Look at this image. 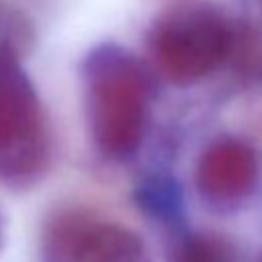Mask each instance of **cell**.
I'll return each mask as SVG.
<instances>
[{
	"mask_svg": "<svg viewBox=\"0 0 262 262\" xmlns=\"http://www.w3.org/2000/svg\"><path fill=\"white\" fill-rule=\"evenodd\" d=\"M84 86L94 145L106 158H131L147 125L151 86L145 70L125 49L102 45L86 59Z\"/></svg>",
	"mask_w": 262,
	"mask_h": 262,
	"instance_id": "cell-1",
	"label": "cell"
},
{
	"mask_svg": "<svg viewBox=\"0 0 262 262\" xmlns=\"http://www.w3.org/2000/svg\"><path fill=\"white\" fill-rule=\"evenodd\" d=\"M235 29L211 6H182L156 20L149 53L158 70L174 84H194L231 57Z\"/></svg>",
	"mask_w": 262,
	"mask_h": 262,
	"instance_id": "cell-2",
	"label": "cell"
},
{
	"mask_svg": "<svg viewBox=\"0 0 262 262\" xmlns=\"http://www.w3.org/2000/svg\"><path fill=\"white\" fill-rule=\"evenodd\" d=\"M49 141L39 96L10 45H0V182L43 172Z\"/></svg>",
	"mask_w": 262,
	"mask_h": 262,
	"instance_id": "cell-3",
	"label": "cell"
},
{
	"mask_svg": "<svg viewBox=\"0 0 262 262\" xmlns=\"http://www.w3.org/2000/svg\"><path fill=\"white\" fill-rule=\"evenodd\" d=\"M45 252L51 262H151L131 229L98 223L80 213H61L49 225Z\"/></svg>",
	"mask_w": 262,
	"mask_h": 262,
	"instance_id": "cell-4",
	"label": "cell"
},
{
	"mask_svg": "<svg viewBox=\"0 0 262 262\" xmlns=\"http://www.w3.org/2000/svg\"><path fill=\"white\" fill-rule=\"evenodd\" d=\"M260 160L256 149L233 137L213 141L196 164V188L217 207H233L246 201L258 182Z\"/></svg>",
	"mask_w": 262,
	"mask_h": 262,
	"instance_id": "cell-5",
	"label": "cell"
},
{
	"mask_svg": "<svg viewBox=\"0 0 262 262\" xmlns=\"http://www.w3.org/2000/svg\"><path fill=\"white\" fill-rule=\"evenodd\" d=\"M174 262H235V250L217 233H192L178 246Z\"/></svg>",
	"mask_w": 262,
	"mask_h": 262,
	"instance_id": "cell-6",
	"label": "cell"
},
{
	"mask_svg": "<svg viewBox=\"0 0 262 262\" xmlns=\"http://www.w3.org/2000/svg\"><path fill=\"white\" fill-rule=\"evenodd\" d=\"M2 237H4V221H2V215H0V244H2Z\"/></svg>",
	"mask_w": 262,
	"mask_h": 262,
	"instance_id": "cell-7",
	"label": "cell"
},
{
	"mask_svg": "<svg viewBox=\"0 0 262 262\" xmlns=\"http://www.w3.org/2000/svg\"><path fill=\"white\" fill-rule=\"evenodd\" d=\"M260 6H262V0H260Z\"/></svg>",
	"mask_w": 262,
	"mask_h": 262,
	"instance_id": "cell-8",
	"label": "cell"
}]
</instances>
